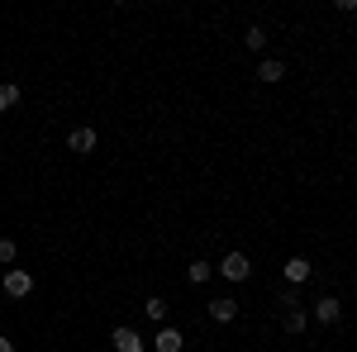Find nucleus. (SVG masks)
<instances>
[{
	"label": "nucleus",
	"instance_id": "obj_2",
	"mask_svg": "<svg viewBox=\"0 0 357 352\" xmlns=\"http://www.w3.org/2000/svg\"><path fill=\"white\" fill-rule=\"evenodd\" d=\"M110 343H114V352H143V348H148V343H143V333H138V328H124V324L114 328Z\"/></svg>",
	"mask_w": 357,
	"mask_h": 352
},
{
	"label": "nucleus",
	"instance_id": "obj_16",
	"mask_svg": "<svg viewBox=\"0 0 357 352\" xmlns=\"http://www.w3.org/2000/svg\"><path fill=\"white\" fill-rule=\"evenodd\" d=\"M0 352H15V343H10V338H5V333H0Z\"/></svg>",
	"mask_w": 357,
	"mask_h": 352
},
{
	"label": "nucleus",
	"instance_id": "obj_10",
	"mask_svg": "<svg viewBox=\"0 0 357 352\" xmlns=\"http://www.w3.org/2000/svg\"><path fill=\"white\" fill-rule=\"evenodd\" d=\"M143 314H148L153 324H162V319H167V300L162 296H148V300H143Z\"/></svg>",
	"mask_w": 357,
	"mask_h": 352
},
{
	"label": "nucleus",
	"instance_id": "obj_12",
	"mask_svg": "<svg viewBox=\"0 0 357 352\" xmlns=\"http://www.w3.org/2000/svg\"><path fill=\"white\" fill-rule=\"evenodd\" d=\"M243 43L252 48V53H262V48H267V33H262V24H252V29H248V33H243Z\"/></svg>",
	"mask_w": 357,
	"mask_h": 352
},
{
	"label": "nucleus",
	"instance_id": "obj_6",
	"mask_svg": "<svg viewBox=\"0 0 357 352\" xmlns=\"http://www.w3.org/2000/svg\"><path fill=\"white\" fill-rule=\"evenodd\" d=\"M181 328H158V338H153V352H181Z\"/></svg>",
	"mask_w": 357,
	"mask_h": 352
},
{
	"label": "nucleus",
	"instance_id": "obj_14",
	"mask_svg": "<svg viewBox=\"0 0 357 352\" xmlns=\"http://www.w3.org/2000/svg\"><path fill=\"white\" fill-rule=\"evenodd\" d=\"M10 105H20V86L0 82V109H10Z\"/></svg>",
	"mask_w": 357,
	"mask_h": 352
},
{
	"label": "nucleus",
	"instance_id": "obj_8",
	"mask_svg": "<svg viewBox=\"0 0 357 352\" xmlns=\"http://www.w3.org/2000/svg\"><path fill=\"white\" fill-rule=\"evenodd\" d=\"M257 77H262L267 86H276L281 77H286V62H281V57H262V62H257Z\"/></svg>",
	"mask_w": 357,
	"mask_h": 352
},
{
	"label": "nucleus",
	"instance_id": "obj_11",
	"mask_svg": "<svg viewBox=\"0 0 357 352\" xmlns=\"http://www.w3.org/2000/svg\"><path fill=\"white\" fill-rule=\"evenodd\" d=\"M281 324H286V333H305V309H301V305H296V309H286V319H281Z\"/></svg>",
	"mask_w": 357,
	"mask_h": 352
},
{
	"label": "nucleus",
	"instance_id": "obj_3",
	"mask_svg": "<svg viewBox=\"0 0 357 352\" xmlns=\"http://www.w3.org/2000/svg\"><path fill=\"white\" fill-rule=\"evenodd\" d=\"M29 291H33V276H29V271H5V296H15V300H24Z\"/></svg>",
	"mask_w": 357,
	"mask_h": 352
},
{
	"label": "nucleus",
	"instance_id": "obj_7",
	"mask_svg": "<svg viewBox=\"0 0 357 352\" xmlns=\"http://www.w3.org/2000/svg\"><path fill=\"white\" fill-rule=\"evenodd\" d=\"M67 148H72V153H96V129H72V134H67Z\"/></svg>",
	"mask_w": 357,
	"mask_h": 352
},
{
	"label": "nucleus",
	"instance_id": "obj_1",
	"mask_svg": "<svg viewBox=\"0 0 357 352\" xmlns=\"http://www.w3.org/2000/svg\"><path fill=\"white\" fill-rule=\"evenodd\" d=\"M215 271H220L224 281H248V276H252V262H248L243 252H224Z\"/></svg>",
	"mask_w": 357,
	"mask_h": 352
},
{
	"label": "nucleus",
	"instance_id": "obj_15",
	"mask_svg": "<svg viewBox=\"0 0 357 352\" xmlns=\"http://www.w3.org/2000/svg\"><path fill=\"white\" fill-rule=\"evenodd\" d=\"M15 252H20L15 238H0V262H15Z\"/></svg>",
	"mask_w": 357,
	"mask_h": 352
},
{
	"label": "nucleus",
	"instance_id": "obj_9",
	"mask_svg": "<svg viewBox=\"0 0 357 352\" xmlns=\"http://www.w3.org/2000/svg\"><path fill=\"white\" fill-rule=\"evenodd\" d=\"M310 276H314V267H310L305 257H291V262H286V286H301Z\"/></svg>",
	"mask_w": 357,
	"mask_h": 352
},
{
	"label": "nucleus",
	"instance_id": "obj_5",
	"mask_svg": "<svg viewBox=\"0 0 357 352\" xmlns=\"http://www.w3.org/2000/svg\"><path fill=\"white\" fill-rule=\"evenodd\" d=\"M210 319H215V324H234V319H238V300H210Z\"/></svg>",
	"mask_w": 357,
	"mask_h": 352
},
{
	"label": "nucleus",
	"instance_id": "obj_4",
	"mask_svg": "<svg viewBox=\"0 0 357 352\" xmlns=\"http://www.w3.org/2000/svg\"><path fill=\"white\" fill-rule=\"evenodd\" d=\"M314 319H319V324H338V319H343V300H333V296L314 300Z\"/></svg>",
	"mask_w": 357,
	"mask_h": 352
},
{
	"label": "nucleus",
	"instance_id": "obj_13",
	"mask_svg": "<svg viewBox=\"0 0 357 352\" xmlns=\"http://www.w3.org/2000/svg\"><path fill=\"white\" fill-rule=\"evenodd\" d=\"M186 276H191V286H200V281H210V276H215V267H210V262H191Z\"/></svg>",
	"mask_w": 357,
	"mask_h": 352
}]
</instances>
